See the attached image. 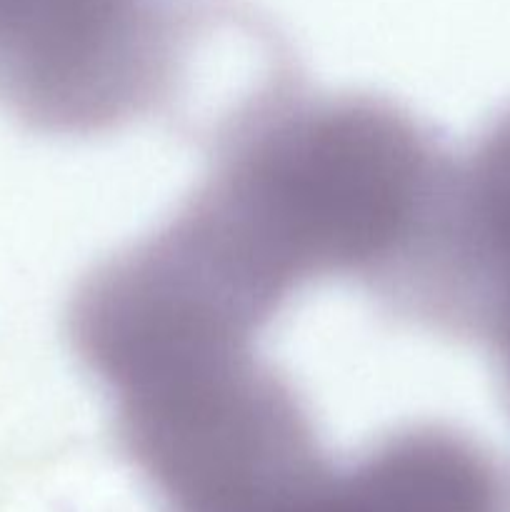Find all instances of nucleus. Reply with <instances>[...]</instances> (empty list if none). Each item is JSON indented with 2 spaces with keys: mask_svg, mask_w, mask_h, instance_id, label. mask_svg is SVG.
I'll return each instance as SVG.
<instances>
[{
  "mask_svg": "<svg viewBox=\"0 0 510 512\" xmlns=\"http://www.w3.org/2000/svg\"><path fill=\"white\" fill-rule=\"evenodd\" d=\"M198 38L165 0H0V100L43 133H115L183 95Z\"/></svg>",
  "mask_w": 510,
  "mask_h": 512,
  "instance_id": "f257e3e1",
  "label": "nucleus"
}]
</instances>
